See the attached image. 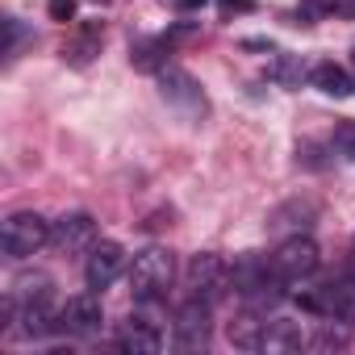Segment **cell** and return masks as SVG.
Here are the masks:
<instances>
[{"instance_id": "5bb4252c", "label": "cell", "mask_w": 355, "mask_h": 355, "mask_svg": "<svg viewBox=\"0 0 355 355\" xmlns=\"http://www.w3.org/2000/svg\"><path fill=\"white\" fill-rule=\"evenodd\" d=\"M309 84H313L322 96H334V101H347V96H355V76H351L343 63H334V59H322V63H313V67H309Z\"/></svg>"}, {"instance_id": "cb8c5ba5", "label": "cell", "mask_w": 355, "mask_h": 355, "mask_svg": "<svg viewBox=\"0 0 355 355\" xmlns=\"http://www.w3.org/2000/svg\"><path fill=\"white\" fill-rule=\"evenodd\" d=\"M322 9L338 21H355V0H322Z\"/></svg>"}, {"instance_id": "e0dca14e", "label": "cell", "mask_w": 355, "mask_h": 355, "mask_svg": "<svg viewBox=\"0 0 355 355\" xmlns=\"http://www.w3.org/2000/svg\"><path fill=\"white\" fill-rule=\"evenodd\" d=\"M171 38L167 34H155V38H142V42H134L130 46V63L138 67V71H159L163 63H171Z\"/></svg>"}, {"instance_id": "603a6c76", "label": "cell", "mask_w": 355, "mask_h": 355, "mask_svg": "<svg viewBox=\"0 0 355 355\" xmlns=\"http://www.w3.org/2000/svg\"><path fill=\"white\" fill-rule=\"evenodd\" d=\"M5 30H9V46H5V55H9V59H17V51H21V42L30 38V30H26L17 17H9V21H5Z\"/></svg>"}, {"instance_id": "f546056e", "label": "cell", "mask_w": 355, "mask_h": 355, "mask_svg": "<svg viewBox=\"0 0 355 355\" xmlns=\"http://www.w3.org/2000/svg\"><path fill=\"white\" fill-rule=\"evenodd\" d=\"M351 59H355V46H351Z\"/></svg>"}, {"instance_id": "d4e9b609", "label": "cell", "mask_w": 355, "mask_h": 355, "mask_svg": "<svg viewBox=\"0 0 355 355\" xmlns=\"http://www.w3.org/2000/svg\"><path fill=\"white\" fill-rule=\"evenodd\" d=\"M218 9H222V17H243V13H255L251 0H218Z\"/></svg>"}, {"instance_id": "9c48e42d", "label": "cell", "mask_w": 355, "mask_h": 355, "mask_svg": "<svg viewBox=\"0 0 355 355\" xmlns=\"http://www.w3.org/2000/svg\"><path fill=\"white\" fill-rule=\"evenodd\" d=\"M59 330H63V334H76V338H92V334L105 330V305H101L96 288H92V293H76V297L59 309Z\"/></svg>"}, {"instance_id": "ffe728a7", "label": "cell", "mask_w": 355, "mask_h": 355, "mask_svg": "<svg viewBox=\"0 0 355 355\" xmlns=\"http://www.w3.org/2000/svg\"><path fill=\"white\" fill-rule=\"evenodd\" d=\"M268 80L293 92V88H301V84L309 80V67H305L297 55H276V59L268 63Z\"/></svg>"}, {"instance_id": "52a82bcc", "label": "cell", "mask_w": 355, "mask_h": 355, "mask_svg": "<svg viewBox=\"0 0 355 355\" xmlns=\"http://www.w3.org/2000/svg\"><path fill=\"white\" fill-rule=\"evenodd\" d=\"M184 280H189V293H193V297L218 305V301L230 293V263H226L222 255H214V251H201V255L189 259Z\"/></svg>"}, {"instance_id": "8fae6325", "label": "cell", "mask_w": 355, "mask_h": 355, "mask_svg": "<svg viewBox=\"0 0 355 355\" xmlns=\"http://www.w3.org/2000/svg\"><path fill=\"white\" fill-rule=\"evenodd\" d=\"M121 268H125V251H121V243H96L92 251H88V263H84V280H88V288H109L117 276H121Z\"/></svg>"}, {"instance_id": "2e32d148", "label": "cell", "mask_w": 355, "mask_h": 355, "mask_svg": "<svg viewBox=\"0 0 355 355\" xmlns=\"http://www.w3.org/2000/svg\"><path fill=\"white\" fill-rule=\"evenodd\" d=\"M9 297L17 305H55V280L46 272H26V276L13 280Z\"/></svg>"}, {"instance_id": "83f0119b", "label": "cell", "mask_w": 355, "mask_h": 355, "mask_svg": "<svg viewBox=\"0 0 355 355\" xmlns=\"http://www.w3.org/2000/svg\"><path fill=\"white\" fill-rule=\"evenodd\" d=\"M351 276H355V239H351Z\"/></svg>"}, {"instance_id": "ac0fdd59", "label": "cell", "mask_w": 355, "mask_h": 355, "mask_svg": "<svg viewBox=\"0 0 355 355\" xmlns=\"http://www.w3.org/2000/svg\"><path fill=\"white\" fill-rule=\"evenodd\" d=\"M305 338L309 330L293 318H272L268 322V338H263V351H305Z\"/></svg>"}, {"instance_id": "7a4b0ae2", "label": "cell", "mask_w": 355, "mask_h": 355, "mask_svg": "<svg viewBox=\"0 0 355 355\" xmlns=\"http://www.w3.org/2000/svg\"><path fill=\"white\" fill-rule=\"evenodd\" d=\"M155 84H159V96L180 113L184 121H205L209 117V96H205V88L193 80V71H184L180 63H163L159 71H155Z\"/></svg>"}, {"instance_id": "f1b7e54d", "label": "cell", "mask_w": 355, "mask_h": 355, "mask_svg": "<svg viewBox=\"0 0 355 355\" xmlns=\"http://www.w3.org/2000/svg\"><path fill=\"white\" fill-rule=\"evenodd\" d=\"M92 5H109V0H92Z\"/></svg>"}, {"instance_id": "44dd1931", "label": "cell", "mask_w": 355, "mask_h": 355, "mask_svg": "<svg viewBox=\"0 0 355 355\" xmlns=\"http://www.w3.org/2000/svg\"><path fill=\"white\" fill-rule=\"evenodd\" d=\"M330 146H334L347 163H355V121H338L334 134H330Z\"/></svg>"}, {"instance_id": "ba28073f", "label": "cell", "mask_w": 355, "mask_h": 355, "mask_svg": "<svg viewBox=\"0 0 355 355\" xmlns=\"http://www.w3.org/2000/svg\"><path fill=\"white\" fill-rule=\"evenodd\" d=\"M272 263H276V272L293 284V280H305V276H313V272H318L322 251H318V243H313L309 234H293V239H284V243L276 247Z\"/></svg>"}, {"instance_id": "7402d4cb", "label": "cell", "mask_w": 355, "mask_h": 355, "mask_svg": "<svg viewBox=\"0 0 355 355\" xmlns=\"http://www.w3.org/2000/svg\"><path fill=\"white\" fill-rule=\"evenodd\" d=\"M76 9H80V0H46V13H51V21H59V26L76 21Z\"/></svg>"}, {"instance_id": "4316f807", "label": "cell", "mask_w": 355, "mask_h": 355, "mask_svg": "<svg viewBox=\"0 0 355 355\" xmlns=\"http://www.w3.org/2000/svg\"><path fill=\"white\" fill-rule=\"evenodd\" d=\"M243 51H276V42H268V38H243Z\"/></svg>"}, {"instance_id": "484cf974", "label": "cell", "mask_w": 355, "mask_h": 355, "mask_svg": "<svg viewBox=\"0 0 355 355\" xmlns=\"http://www.w3.org/2000/svg\"><path fill=\"white\" fill-rule=\"evenodd\" d=\"M167 5L175 9V13H197V9H205L209 0H167Z\"/></svg>"}, {"instance_id": "277c9868", "label": "cell", "mask_w": 355, "mask_h": 355, "mask_svg": "<svg viewBox=\"0 0 355 355\" xmlns=\"http://www.w3.org/2000/svg\"><path fill=\"white\" fill-rule=\"evenodd\" d=\"M293 301L313 313V318H334V322H347L355 326V288L347 280H322L318 288H301L293 293Z\"/></svg>"}, {"instance_id": "6da1fadb", "label": "cell", "mask_w": 355, "mask_h": 355, "mask_svg": "<svg viewBox=\"0 0 355 355\" xmlns=\"http://www.w3.org/2000/svg\"><path fill=\"white\" fill-rule=\"evenodd\" d=\"M284 276L276 272V263H272V255H259V251H247V255H239L234 263H230V288L239 293V301L243 305H251V309H259V313H268V309H276L288 293H284Z\"/></svg>"}, {"instance_id": "8992f818", "label": "cell", "mask_w": 355, "mask_h": 355, "mask_svg": "<svg viewBox=\"0 0 355 355\" xmlns=\"http://www.w3.org/2000/svg\"><path fill=\"white\" fill-rule=\"evenodd\" d=\"M214 305L201 301V297H189L180 305V313H175L171 322V343L175 351H205L209 347V334H214Z\"/></svg>"}, {"instance_id": "7c38bea8", "label": "cell", "mask_w": 355, "mask_h": 355, "mask_svg": "<svg viewBox=\"0 0 355 355\" xmlns=\"http://www.w3.org/2000/svg\"><path fill=\"white\" fill-rule=\"evenodd\" d=\"M117 347H121V351H134V355H155V351L163 347V330H159V322H150V318H142V313H130V318L121 322Z\"/></svg>"}, {"instance_id": "4fadbf2b", "label": "cell", "mask_w": 355, "mask_h": 355, "mask_svg": "<svg viewBox=\"0 0 355 355\" xmlns=\"http://www.w3.org/2000/svg\"><path fill=\"white\" fill-rule=\"evenodd\" d=\"M101 42H105V21H80L76 34H71L67 46H63V59H67L71 67H88V63L101 55Z\"/></svg>"}, {"instance_id": "3957f363", "label": "cell", "mask_w": 355, "mask_h": 355, "mask_svg": "<svg viewBox=\"0 0 355 355\" xmlns=\"http://www.w3.org/2000/svg\"><path fill=\"white\" fill-rule=\"evenodd\" d=\"M171 280H175V255H171V251L146 247V251L134 255V263H130V293H134L138 301H159V297H167Z\"/></svg>"}, {"instance_id": "d6986e66", "label": "cell", "mask_w": 355, "mask_h": 355, "mask_svg": "<svg viewBox=\"0 0 355 355\" xmlns=\"http://www.w3.org/2000/svg\"><path fill=\"white\" fill-rule=\"evenodd\" d=\"M347 343H351V326L334 322V318H322V322H313V330L305 338V351H343Z\"/></svg>"}, {"instance_id": "9a60e30c", "label": "cell", "mask_w": 355, "mask_h": 355, "mask_svg": "<svg viewBox=\"0 0 355 355\" xmlns=\"http://www.w3.org/2000/svg\"><path fill=\"white\" fill-rule=\"evenodd\" d=\"M226 338H230V347H239V351H263V338H268L263 313L251 309V305H243V313H234V322L226 326Z\"/></svg>"}, {"instance_id": "30bf717a", "label": "cell", "mask_w": 355, "mask_h": 355, "mask_svg": "<svg viewBox=\"0 0 355 355\" xmlns=\"http://www.w3.org/2000/svg\"><path fill=\"white\" fill-rule=\"evenodd\" d=\"M51 243L63 251V255H80V251H92L96 247V218L76 209V214H63L59 222H51Z\"/></svg>"}, {"instance_id": "5b68a950", "label": "cell", "mask_w": 355, "mask_h": 355, "mask_svg": "<svg viewBox=\"0 0 355 355\" xmlns=\"http://www.w3.org/2000/svg\"><path fill=\"white\" fill-rule=\"evenodd\" d=\"M0 239H5V255L30 259V255H38L51 243V222L42 214H34V209H17L5 222V234H0Z\"/></svg>"}]
</instances>
